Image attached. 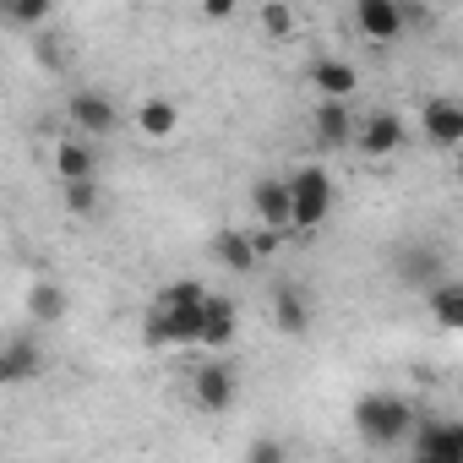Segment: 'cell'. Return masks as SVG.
Wrapping results in <instances>:
<instances>
[{"label": "cell", "instance_id": "cell-11", "mask_svg": "<svg viewBox=\"0 0 463 463\" xmlns=\"http://www.w3.org/2000/svg\"><path fill=\"white\" fill-rule=\"evenodd\" d=\"M420 131H425L436 147L458 153V147H463V104H458V99H430V104L420 109Z\"/></svg>", "mask_w": 463, "mask_h": 463}, {"label": "cell", "instance_id": "cell-17", "mask_svg": "<svg viewBox=\"0 0 463 463\" xmlns=\"http://www.w3.org/2000/svg\"><path fill=\"white\" fill-rule=\"evenodd\" d=\"M241 333V317H235V300H223V295H207V317H202V349H229Z\"/></svg>", "mask_w": 463, "mask_h": 463}, {"label": "cell", "instance_id": "cell-15", "mask_svg": "<svg viewBox=\"0 0 463 463\" xmlns=\"http://www.w3.org/2000/svg\"><path fill=\"white\" fill-rule=\"evenodd\" d=\"M306 77H311V88H317L322 99H354V88H360V71H354L349 61H338V55L311 61Z\"/></svg>", "mask_w": 463, "mask_h": 463}, {"label": "cell", "instance_id": "cell-4", "mask_svg": "<svg viewBox=\"0 0 463 463\" xmlns=\"http://www.w3.org/2000/svg\"><path fill=\"white\" fill-rule=\"evenodd\" d=\"M354 28L371 44H398L409 33V6L403 0H354Z\"/></svg>", "mask_w": 463, "mask_h": 463}, {"label": "cell", "instance_id": "cell-5", "mask_svg": "<svg viewBox=\"0 0 463 463\" xmlns=\"http://www.w3.org/2000/svg\"><path fill=\"white\" fill-rule=\"evenodd\" d=\"M191 398H196L202 414H229L235 398H241V382H235V371H229L223 360H207V365L191 371Z\"/></svg>", "mask_w": 463, "mask_h": 463}, {"label": "cell", "instance_id": "cell-3", "mask_svg": "<svg viewBox=\"0 0 463 463\" xmlns=\"http://www.w3.org/2000/svg\"><path fill=\"white\" fill-rule=\"evenodd\" d=\"M202 317H207V306H153L147 311V344L153 349H191V344H202Z\"/></svg>", "mask_w": 463, "mask_h": 463}, {"label": "cell", "instance_id": "cell-1", "mask_svg": "<svg viewBox=\"0 0 463 463\" xmlns=\"http://www.w3.org/2000/svg\"><path fill=\"white\" fill-rule=\"evenodd\" d=\"M349 420H354V430H360L365 447H403L414 436V425H420L414 409H409V398H398V392H365Z\"/></svg>", "mask_w": 463, "mask_h": 463}, {"label": "cell", "instance_id": "cell-20", "mask_svg": "<svg viewBox=\"0 0 463 463\" xmlns=\"http://www.w3.org/2000/svg\"><path fill=\"white\" fill-rule=\"evenodd\" d=\"M55 175H61V180H93V175H99L93 137H66V142L55 147Z\"/></svg>", "mask_w": 463, "mask_h": 463}, {"label": "cell", "instance_id": "cell-21", "mask_svg": "<svg viewBox=\"0 0 463 463\" xmlns=\"http://www.w3.org/2000/svg\"><path fill=\"white\" fill-rule=\"evenodd\" d=\"M28 311H33V322H44V327H50V322H61V317H66V295H61L55 284H33V289H28Z\"/></svg>", "mask_w": 463, "mask_h": 463}, {"label": "cell", "instance_id": "cell-25", "mask_svg": "<svg viewBox=\"0 0 463 463\" xmlns=\"http://www.w3.org/2000/svg\"><path fill=\"white\" fill-rule=\"evenodd\" d=\"M158 300H164V306H207V289H202L196 279H175V284H164Z\"/></svg>", "mask_w": 463, "mask_h": 463}, {"label": "cell", "instance_id": "cell-6", "mask_svg": "<svg viewBox=\"0 0 463 463\" xmlns=\"http://www.w3.org/2000/svg\"><path fill=\"white\" fill-rule=\"evenodd\" d=\"M409 447L425 463H463V420H420Z\"/></svg>", "mask_w": 463, "mask_h": 463}, {"label": "cell", "instance_id": "cell-16", "mask_svg": "<svg viewBox=\"0 0 463 463\" xmlns=\"http://www.w3.org/2000/svg\"><path fill=\"white\" fill-rule=\"evenodd\" d=\"M273 322H279L284 338H306L311 333V300H306L300 284H279L273 289Z\"/></svg>", "mask_w": 463, "mask_h": 463}, {"label": "cell", "instance_id": "cell-10", "mask_svg": "<svg viewBox=\"0 0 463 463\" xmlns=\"http://www.w3.org/2000/svg\"><path fill=\"white\" fill-rule=\"evenodd\" d=\"M66 115H71V126L82 131V137H109L115 126H120V109L109 104V93H71V104H66Z\"/></svg>", "mask_w": 463, "mask_h": 463}, {"label": "cell", "instance_id": "cell-9", "mask_svg": "<svg viewBox=\"0 0 463 463\" xmlns=\"http://www.w3.org/2000/svg\"><path fill=\"white\" fill-rule=\"evenodd\" d=\"M354 147H360L365 158H392V153L403 147V120H398L392 109H371V115H360Z\"/></svg>", "mask_w": 463, "mask_h": 463}, {"label": "cell", "instance_id": "cell-8", "mask_svg": "<svg viewBox=\"0 0 463 463\" xmlns=\"http://www.w3.org/2000/svg\"><path fill=\"white\" fill-rule=\"evenodd\" d=\"M311 131H317V142L322 147H354V131H360V120H354V109H349V99H322L317 109H311Z\"/></svg>", "mask_w": 463, "mask_h": 463}, {"label": "cell", "instance_id": "cell-27", "mask_svg": "<svg viewBox=\"0 0 463 463\" xmlns=\"http://www.w3.org/2000/svg\"><path fill=\"white\" fill-rule=\"evenodd\" d=\"M251 458H257V463H284V441L257 436V441H251Z\"/></svg>", "mask_w": 463, "mask_h": 463}, {"label": "cell", "instance_id": "cell-19", "mask_svg": "<svg viewBox=\"0 0 463 463\" xmlns=\"http://www.w3.org/2000/svg\"><path fill=\"white\" fill-rule=\"evenodd\" d=\"M425 306H430V317H436L441 333H463V284L458 279H436L425 289Z\"/></svg>", "mask_w": 463, "mask_h": 463}, {"label": "cell", "instance_id": "cell-24", "mask_svg": "<svg viewBox=\"0 0 463 463\" xmlns=\"http://www.w3.org/2000/svg\"><path fill=\"white\" fill-rule=\"evenodd\" d=\"M295 6H284V0H268V6H262V33L268 39H295Z\"/></svg>", "mask_w": 463, "mask_h": 463}, {"label": "cell", "instance_id": "cell-12", "mask_svg": "<svg viewBox=\"0 0 463 463\" xmlns=\"http://www.w3.org/2000/svg\"><path fill=\"white\" fill-rule=\"evenodd\" d=\"M33 376H44V349H39V338L17 333L6 349H0V382H6V387H23V382H33Z\"/></svg>", "mask_w": 463, "mask_h": 463}, {"label": "cell", "instance_id": "cell-22", "mask_svg": "<svg viewBox=\"0 0 463 463\" xmlns=\"http://www.w3.org/2000/svg\"><path fill=\"white\" fill-rule=\"evenodd\" d=\"M61 202H66L71 218L93 213V207H99V180H61Z\"/></svg>", "mask_w": 463, "mask_h": 463}, {"label": "cell", "instance_id": "cell-2", "mask_svg": "<svg viewBox=\"0 0 463 463\" xmlns=\"http://www.w3.org/2000/svg\"><path fill=\"white\" fill-rule=\"evenodd\" d=\"M289 191H295V229H300V235L322 229L327 213H333V175L322 164H306V169L289 175Z\"/></svg>", "mask_w": 463, "mask_h": 463}, {"label": "cell", "instance_id": "cell-28", "mask_svg": "<svg viewBox=\"0 0 463 463\" xmlns=\"http://www.w3.org/2000/svg\"><path fill=\"white\" fill-rule=\"evenodd\" d=\"M452 175H458V185H463V147H458V164H452Z\"/></svg>", "mask_w": 463, "mask_h": 463}, {"label": "cell", "instance_id": "cell-7", "mask_svg": "<svg viewBox=\"0 0 463 463\" xmlns=\"http://www.w3.org/2000/svg\"><path fill=\"white\" fill-rule=\"evenodd\" d=\"M392 273H398L403 289H430L436 279H447V273H441V251H436L430 241H403V246L392 251Z\"/></svg>", "mask_w": 463, "mask_h": 463}, {"label": "cell", "instance_id": "cell-18", "mask_svg": "<svg viewBox=\"0 0 463 463\" xmlns=\"http://www.w3.org/2000/svg\"><path fill=\"white\" fill-rule=\"evenodd\" d=\"M131 120H137V131L142 137H153V142H169L175 131H180V109H175V99H142L137 109H131Z\"/></svg>", "mask_w": 463, "mask_h": 463}, {"label": "cell", "instance_id": "cell-13", "mask_svg": "<svg viewBox=\"0 0 463 463\" xmlns=\"http://www.w3.org/2000/svg\"><path fill=\"white\" fill-rule=\"evenodd\" d=\"M213 262L229 268V273H257L262 268L257 235H246V229H218V235H213Z\"/></svg>", "mask_w": 463, "mask_h": 463}, {"label": "cell", "instance_id": "cell-23", "mask_svg": "<svg viewBox=\"0 0 463 463\" xmlns=\"http://www.w3.org/2000/svg\"><path fill=\"white\" fill-rule=\"evenodd\" d=\"M50 12H55V0H6L12 28H44V23H50Z\"/></svg>", "mask_w": 463, "mask_h": 463}, {"label": "cell", "instance_id": "cell-26", "mask_svg": "<svg viewBox=\"0 0 463 463\" xmlns=\"http://www.w3.org/2000/svg\"><path fill=\"white\" fill-rule=\"evenodd\" d=\"M235 12H241V0H202V17L207 23H229Z\"/></svg>", "mask_w": 463, "mask_h": 463}, {"label": "cell", "instance_id": "cell-14", "mask_svg": "<svg viewBox=\"0 0 463 463\" xmlns=\"http://www.w3.org/2000/svg\"><path fill=\"white\" fill-rule=\"evenodd\" d=\"M251 207H257L262 223L295 229V191H289V180H257L251 185Z\"/></svg>", "mask_w": 463, "mask_h": 463}]
</instances>
